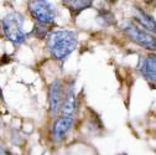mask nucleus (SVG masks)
<instances>
[{"label": "nucleus", "instance_id": "f257e3e1", "mask_svg": "<svg viewBox=\"0 0 156 155\" xmlns=\"http://www.w3.org/2000/svg\"><path fill=\"white\" fill-rule=\"evenodd\" d=\"M77 34L69 30H53L47 36V51L55 60H65L76 50Z\"/></svg>", "mask_w": 156, "mask_h": 155}, {"label": "nucleus", "instance_id": "f03ea898", "mask_svg": "<svg viewBox=\"0 0 156 155\" xmlns=\"http://www.w3.org/2000/svg\"><path fill=\"white\" fill-rule=\"evenodd\" d=\"M122 29L129 40H131L136 45H139L149 51H156V37L152 34L147 32L146 30L141 29L139 25H136L134 21L131 20L124 21L122 24Z\"/></svg>", "mask_w": 156, "mask_h": 155}, {"label": "nucleus", "instance_id": "7ed1b4c3", "mask_svg": "<svg viewBox=\"0 0 156 155\" xmlns=\"http://www.w3.org/2000/svg\"><path fill=\"white\" fill-rule=\"evenodd\" d=\"M23 26H24V17L16 13L8 14L2 21L4 35L6 36L9 41H11L16 46L21 45L26 38V34Z\"/></svg>", "mask_w": 156, "mask_h": 155}, {"label": "nucleus", "instance_id": "20e7f679", "mask_svg": "<svg viewBox=\"0 0 156 155\" xmlns=\"http://www.w3.org/2000/svg\"><path fill=\"white\" fill-rule=\"evenodd\" d=\"M29 11L37 23L46 24V25L53 23L55 19H56V15H57L56 8L51 3L42 2V0L30 2L29 3Z\"/></svg>", "mask_w": 156, "mask_h": 155}, {"label": "nucleus", "instance_id": "39448f33", "mask_svg": "<svg viewBox=\"0 0 156 155\" xmlns=\"http://www.w3.org/2000/svg\"><path fill=\"white\" fill-rule=\"evenodd\" d=\"M63 86L60 80H55L48 87V108L52 117L61 112L63 104Z\"/></svg>", "mask_w": 156, "mask_h": 155}, {"label": "nucleus", "instance_id": "423d86ee", "mask_svg": "<svg viewBox=\"0 0 156 155\" xmlns=\"http://www.w3.org/2000/svg\"><path fill=\"white\" fill-rule=\"evenodd\" d=\"M76 113H77V98L74 94V87L71 83L67 88L65 101H63V104L61 108V117L73 119Z\"/></svg>", "mask_w": 156, "mask_h": 155}, {"label": "nucleus", "instance_id": "0eeeda50", "mask_svg": "<svg viewBox=\"0 0 156 155\" xmlns=\"http://www.w3.org/2000/svg\"><path fill=\"white\" fill-rule=\"evenodd\" d=\"M72 123H73V119H69V118H63V117L57 118L52 125V129H51L52 139L55 142L62 140L66 137V134L68 133V130L71 129Z\"/></svg>", "mask_w": 156, "mask_h": 155}, {"label": "nucleus", "instance_id": "6e6552de", "mask_svg": "<svg viewBox=\"0 0 156 155\" xmlns=\"http://www.w3.org/2000/svg\"><path fill=\"white\" fill-rule=\"evenodd\" d=\"M135 11L136 13L134 15V19L139 23V25H141L144 30H147L151 34H156V21H155V19L140 8H135Z\"/></svg>", "mask_w": 156, "mask_h": 155}, {"label": "nucleus", "instance_id": "1a4fd4ad", "mask_svg": "<svg viewBox=\"0 0 156 155\" xmlns=\"http://www.w3.org/2000/svg\"><path fill=\"white\" fill-rule=\"evenodd\" d=\"M141 73L147 81L156 85V55H149L143 62Z\"/></svg>", "mask_w": 156, "mask_h": 155}, {"label": "nucleus", "instance_id": "9d476101", "mask_svg": "<svg viewBox=\"0 0 156 155\" xmlns=\"http://www.w3.org/2000/svg\"><path fill=\"white\" fill-rule=\"evenodd\" d=\"M63 4L69 9L73 16H77L82 10L89 8L92 5V2L90 0H73V2H67L66 0V2H63Z\"/></svg>", "mask_w": 156, "mask_h": 155}, {"label": "nucleus", "instance_id": "9b49d317", "mask_svg": "<svg viewBox=\"0 0 156 155\" xmlns=\"http://www.w3.org/2000/svg\"><path fill=\"white\" fill-rule=\"evenodd\" d=\"M47 31H48V27L46 24H41V23H37L32 30L34 35H36L37 37H45L47 35Z\"/></svg>", "mask_w": 156, "mask_h": 155}, {"label": "nucleus", "instance_id": "f8f14e48", "mask_svg": "<svg viewBox=\"0 0 156 155\" xmlns=\"http://www.w3.org/2000/svg\"><path fill=\"white\" fill-rule=\"evenodd\" d=\"M99 17H102V24H104V25H110L114 21L113 14L109 11H105V10L99 13Z\"/></svg>", "mask_w": 156, "mask_h": 155}, {"label": "nucleus", "instance_id": "ddd939ff", "mask_svg": "<svg viewBox=\"0 0 156 155\" xmlns=\"http://www.w3.org/2000/svg\"><path fill=\"white\" fill-rule=\"evenodd\" d=\"M0 155H6V153H5V150L0 146Z\"/></svg>", "mask_w": 156, "mask_h": 155}, {"label": "nucleus", "instance_id": "4468645a", "mask_svg": "<svg viewBox=\"0 0 156 155\" xmlns=\"http://www.w3.org/2000/svg\"><path fill=\"white\" fill-rule=\"evenodd\" d=\"M119 155H126V154H119Z\"/></svg>", "mask_w": 156, "mask_h": 155}]
</instances>
